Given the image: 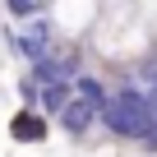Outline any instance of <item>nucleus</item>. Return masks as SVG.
Wrapping results in <instances>:
<instances>
[{"label": "nucleus", "mask_w": 157, "mask_h": 157, "mask_svg": "<svg viewBox=\"0 0 157 157\" xmlns=\"http://www.w3.org/2000/svg\"><path fill=\"white\" fill-rule=\"evenodd\" d=\"M37 93H42V83H37V78H23V83H19V97H23V106H37Z\"/></svg>", "instance_id": "obj_7"}, {"label": "nucleus", "mask_w": 157, "mask_h": 157, "mask_svg": "<svg viewBox=\"0 0 157 157\" xmlns=\"http://www.w3.org/2000/svg\"><path fill=\"white\" fill-rule=\"evenodd\" d=\"M56 116H60V129H65V134L83 139V134H88V129L97 125V116H102V111H97V106H93L88 97H78V93H74V97H69V102H65V106H60Z\"/></svg>", "instance_id": "obj_2"}, {"label": "nucleus", "mask_w": 157, "mask_h": 157, "mask_svg": "<svg viewBox=\"0 0 157 157\" xmlns=\"http://www.w3.org/2000/svg\"><path fill=\"white\" fill-rule=\"evenodd\" d=\"M69 97H74V78H46L37 93V106H42V116H56Z\"/></svg>", "instance_id": "obj_4"}, {"label": "nucleus", "mask_w": 157, "mask_h": 157, "mask_svg": "<svg viewBox=\"0 0 157 157\" xmlns=\"http://www.w3.org/2000/svg\"><path fill=\"white\" fill-rule=\"evenodd\" d=\"M74 93H78V97H88L97 111H102V106H106V97H111V93L102 88V78H93V74H74Z\"/></svg>", "instance_id": "obj_5"}, {"label": "nucleus", "mask_w": 157, "mask_h": 157, "mask_svg": "<svg viewBox=\"0 0 157 157\" xmlns=\"http://www.w3.org/2000/svg\"><path fill=\"white\" fill-rule=\"evenodd\" d=\"M10 139H14V143H42V139H46V120L37 116V106H23V111L10 120Z\"/></svg>", "instance_id": "obj_3"}, {"label": "nucleus", "mask_w": 157, "mask_h": 157, "mask_svg": "<svg viewBox=\"0 0 157 157\" xmlns=\"http://www.w3.org/2000/svg\"><path fill=\"white\" fill-rule=\"evenodd\" d=\"M5 10H10L14 19H33V14L42 10V0H5Z\"/></svg>", "instance_id": "obj_6"}, {"label": "nucleus", "mask_w": 157, "mask_h": 157, "mask_svg": "<svg viewBox=\"0 0 157 157\" xmlns=\"http://www.w3.org/2000/svg\"><path fill=\"white\" fill-rule=\"evenodd\" d=\"M97 120H102L116 139L139 143V139L157 125V102L148 97V88H139V83H120V88L106 97V106H102Z\"/></svg>", "instance_id": "obj_1"}, {"label": "nucleus", "mask_w": 157, "mask_h": 157, "mask_svg": "<svg viewBox=\"0 0 157 157\" xmlns=\"http://www.w3.org/2000/svg\"><path fill=\"white\" fill-rule=\"evenodd\" d=\"M148 97H152V102H157V69H152V74H148Z\"/></svg>", "instance_id": "obj_9"}, {"label": "nucleus", "mask_w": 157, "mask_h": 157, "mask_svg": "<svg viewBox=\"0 0 157 157\" xmlns=\"http://www.w3.org/2000/svg\"><path fill=\"white\" fill-rule=\"evenodd\" d=\"M139 148H143V152H157V125H152V129L139 139Z\"/></svg>", "instance_id": "obj_8"}]
</instances>
